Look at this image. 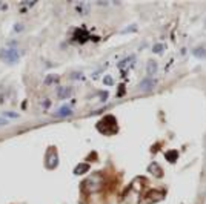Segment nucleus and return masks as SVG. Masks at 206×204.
<instances>
[{"instance_id": "nucleus-9", "label": "nucleus", "mask_w": 206, "mask_h": 204, "mask_svg": "<svg viewBox=\"0 0 206 204\" xmlns=\"http://www.w3.org/2000/svg\"><path fill=\"white\" fill-rule=\"evenodd\" d=\"M163 49H165V45H162V43H157V45H154V48H152V52L160 54Z\"/></svg>"}, {"instance_id": "nucleus-3", "label": "nucleus", "mask_w": 206, "mask_h": 204, "mask_svg": "<svg viewBox=\"0 0 206 204\" xmlns=\"http://www.w3.org/2000/svg\"><path fill=\"white\" fill-rule=\"evenodd\" d=\"M71 114H72V109L69 106H63L54 114V115L56 117H68V115H71Z\"/></svg>"}, {"instance_id": "nucleus-12", "label": "nucleus", "mask_w": 206, "mask_h": 204, "mask_svg": "<svg viewBox=\"0 0 206 204\" xmlns=\"http://www.w3.org/2000/svg\"><path fill=\"white\" fill-rule=\"evenodd\" d=\"M5 115L9 117V118H17V117H19V114H16V112H5Z\"/></svg>"}, {"instance_id": "nucleus-6", "label": "nucleus", "mask_w": 206, "mask_h": 204, "mask_svg": "<svg viewBox=\"0 0 206 204\" xmlns=\"http://www.w3.org/2000/svg\"><path fill=\"white\" fill-rule=\"evenodd\" d=\"M194 55L197 58H206V49L204 48H195L194 49Z\"/></svg>"}, {"instance_id": "nucleus-13", "label": "nucleus", "mask_w": 206, "mask_h": 204, "mask_svg": "<svg viewBox=\"0 0 206 204\" xmlns=\"http://www.w3.org/2000/svg\"><path fill=\"white\" fill-rule=\"evenodd\" d=\"M9 121L8 120H5V118H0V126H6Z\"/></svg>"}, {"instance_id": "nucleus-5", "label": "nucleus", "mask_w": 206, "mask_h": 204, "mask_svg": "<svg viewBox=\"0 0 206 204\" xmlns=\"http://www.w3.org/2000/svg\"><path fill=\"white\" fill-rule=\"evenodd\" d=\"M88 170H89V166H88V164H79V166L74 169V173H75V175H82V173H85V172H88Z\"/></svg>"}, {"instance_id": "nucleus-10", "label": "nucleus", "mask_w": 206, "mask_h": 204, "mask_svg": "<svg viewBox=\"0 0 206 204\" xmlns=\"http://www.w3.org/2000/svg\"><path fill=\"white\" fill-rule=\"evenodd\" d=\"M56 166H57V157H56V154H53V155H51V164L48 166V167L49 169H54Z\"/></svg>"}, {"instance_id": "nucleus-1", "label": "nucleus", "mask_w": 206, "mask_h": 204, "mask_svg": "<svg viewBox=\"0 0 206 204\" xmlns=\"http://www.w3.org/2000/svg\"><path fill=\"white\" fill-rule=\"evenodd\" d=\"M2 57L8 63H16L19 60V52H17V49H6V51H3Z\"/></svg>"}, {"instance_id": "nucleus-7", "label": "nucleus", "mask_w": 206, "mask_h": 204, "mask_svg": "<svg viewBox=\"0 0 206 204\" xmlns=\"http://www.w3.org/2000/svg\"><path fill=\"white\" fill-rule=\"evenodd\" d=\"M146 71H148L149 75L156 74V72H157V63H156V61H149V63H148V69H146Z\"/></svg>"}, {"instance_id": "nucleus-4", "label": "nucleus", "mask_w": 206, "mask_h": 204, "mask_svg": "<svg viewBox=\"0 0 206 204\" xmlns=\"http://www.w3.org/2000/svg\"><path fill=\"white\" fill-rule=\"evenodd\" d=\"M71 92H72V91H71L69 87H60L59 92H57V95H59L60 100H66V98L71 97Z\"/></svg>"}, {"instance_id": "nucleus-11", "label": "nucleus", "mask_w": 206, "mask_h": 204, "mask_svg": "<svg viewBox=\"0 0 206 204\" xmlns=\"http://www.w3.org/2000/svg\"><path fill=\"white\" fill-rule=\"evenodd\" d=\"M103 83H105V84H108V86H111L114 81H112V78L109 77V75H106V77L105 78H103Z\"/></svg>"}, {"instance_id": "nucleus-2", "label": "nucleus", "mask_w": 206, "mask_h": 204, "mask_svg": "<svg viewBox=\"0 0 206 204\" xmlns=\"http://www.w3.org/2000/svg\"><path fill=\"white\" fill-rule=\"evenodd\" d=\"M154 84H156V81H154L152 78H145L138 84V87H140V91H149V89L154 87Z\"/></svg>"}, {"instance_id": "nucleus-14", "label": "nucleus", "mask_w": 206, "mask_h": 204, "mask_svg": "<svg viewBox=\"0 0 206 204\" xmlns=\"http://www.w3.org/2000/svg\"><path fill=\"white\" fill-rule=\"evenodd\" d=\"M53 81H54V77H48V78H46V84H48V83H53Z\"/></svg>"}, {"instance_id": "nucleus-8", "label": "nucleus", "mask_w": 206, "mask_h": 204, "mask_svg": "<svg viewBox=\"0 0 206 204\" xmlns=\"http://www.w3.org/2000/svg\"><path fill=\"white\" fill-rule=\"evenodd\" d=\"M134 60H135V57H134V55H131L129 58H125L123 61H120V63H119V68H120V69H123L126 65H129V63H132Z\"/></svg>"}]
</instances>
